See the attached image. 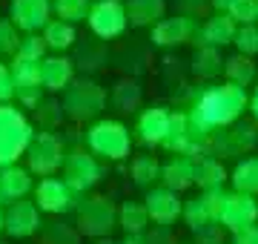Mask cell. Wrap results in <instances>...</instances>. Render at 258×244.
Segmentation results:
<instances>
[{
	"label": "cell",
	"instance_id": "obj_1",
	"mask_svg": "<svg viewBox=\"0 0 258 244\" xmlns=\"http://www.w3.org/2000/svg\"><path fill=\"white\" fill-rule=\"evenodd\" d=\"M249 106V98L241 86L221 84V86H210L198 95V101L192 106L189 124L195 127V132L210 135L218 127H230L241 118V112Z\"/></svg>",
	"mask_w": 258,
	"mask_h": 244
},
{
	"label": "cell",
	"instance_id": "obj_2",
	"mask_svg": "<svg viewBox=\"0 0 258 244\" xmlns=\"http://www.w3.org/2000/svg\"><path fill=\"white\" fill-rule=\"evenodd\" d=\"M258 221V201L247 193H227V201L221 207V216H218V224L224 230H232V233H241Z\"/></svg>",
	"mask_w": 258,
	"mask_h": 244
},
{
	"label": "cell",
	"instance_id": "obj_3",
	"mask_svg": "<svg viewBox=\"0 0 258 244\" xmlns=\"http://www.w3.org/2000/svg\"><path fill=\"white\" fill-rule=\"evenodd\" d=\"M235 32H238V23L230 18V15H212L204 26H198V35L195 38H201V46H227L235 40Z\"/></svg>",
	"mask_w": 258,
	"mask_h": 244
},
{
	"label": "cell",
	"instance_id": "obj_4",
	"mask_svg": "<svg viewBox=\"0 0 258 244\" xmlns=\"http://www.w3.org/2000/svg\"><path fill=\"white\" fill-rule=\"evenodd\" d=\"M192 35H198V23L192 18H169L155 29V43L178 46V43H186Z\"/></svg>",
	"mask_w": 258,
	"mask_h": 244
},
{
	"label": "cell",
	"instance_id": "obj_5",
	"mask_svg": "<svg viewBox=\"0 0 258 244\" xmlns=\"http://www.w3.org/2000/svg\"><path fill=\"white\" fill-rule=\"evenodd\" d=\"M147 216H152V221L158 224H169L181 216V201L175 198L172 190H158V193H149L147 198Z\"/></svg>",
	"mask_w": 258,
	"mask_h": 244
},
{
	"label": "cell",
	"instance_id": "obj_6",
	"mask_svg": "<svg viewBox=\"0 0 258 244\" xmlns=\"http://www.w3.org/2000/svg\"><path fill=\"white\" fill-rule=\"evenodd\" d=\"M164 184H166V190H172V193L189 187V184H195V161L186 158V155L172 158L164 167Z\"/></svg>",
	"mask_w": 258,
	"mask_h": 244
},
{
	"label": "cell",
	"instance_id": "obj_7",
	"mask_svg": "<svg viewBox=\"0 0 258 244\" xmlns=\"http://www.w3.org/2000/svg\"><path fill=\"white\" fill-rule=\"evenodd\" d=\"M230 181L235 193H247V196H255L258 193V155H247L235 164V169L230 172Z\"/></svg>",
	"mask_w": 258,
	"mask_h": 244
},
{
	"label": "cell",
	"instance_id": "obj_8",
	"mask_svg": "<svg viewBox=\"0 0 258 244\" xmlns=\"http://www.w3.org/2000/svg\"><path fill=\"white\" fill-rule=\"evenodd\" d=\"M169 124H172V115H166L164 109H149V112L141 118V124H138L141 138H144L147 144L166 141V135H169Z\"/></svg>",
	"mask_w": 258,
	"mask_h": 244
},
{
	"label": "cell",
	"instance_id": "obj_9",
	"mask_svg": "<svg viewBox=\"0 0 258 244\" xmlns=\"http://www.w3.org/2000/svg\"><path fill=\"white\" fill-rule=\"evenodd\" d=\"M126 18H123V9H120V3L109 0V3H101L98 9H95V29L101 32V35H118L120 29H123Z\"/></svg>",
	"mask_w": 258,
	"mask_h": 244
},
{
	"label": "cell",
	"instance_id": "obj_10",
	"mask_svg": "<svg viewBox=\"0 0 258 244\" xmlns=\"http://www.w3.org/2000/svg\"><path fill=\"white\" fill-rule=\"evenodd\" d=\"M230 178L227 175V169H224V164L218 158H204L195 164V184H201L204 190H218L224 187V181Z\"/></svg>",
	"mask_w": 258,
	"mask_h": 244
},
{
	"label": "cell",
	"instance_id": "obj_11",
	"mask_svg": "<svg viewBox=\"0 0 258 244\" xmlns=\"http://www.w3.org/2000/svg\"><path fill=\"white\" fill-rule=\"evenodd\" d=\"M224 75H227V84L244 89L255 81V64H252V57L235 55L230 60H224Z\"/></svg>",
	"mask_w": 258,
	"mask_h": 244
},
{
	"label": "cell",
	"instance_id": "obj_12",
	"mask_svg": "<svg viewBox=\"0 0 258 244\" xmlns=\"http://www.w3.org/2000/svg\"><path fill=\"white\" fill-rule=\"evenodd\" d=\"M195 75H201V78H215V75H221L224 72V60L221 55H218V49H212V46H201L198 52H195Z\"/></svg>",
	"mask_w": 258,
	"mask_h": 244
},
{
	"label": "cell",
	"instance_id": "obj_13",
	"mask_svg": "<svg viewBox=\"0 0 258 244\" xmlns=\"http://www.w3.org/2000/svg\"><path fill=\"white\" fill-rule=\"evenodd\" d=\"M230 152H249L258 144V124H238L232 132H227Z\"/></svg>",
	"mask_w": 258,
	"mask_h": 244
},
{
	"label": "cell",
	"instance_id": "obj_14",
	"mask_svg": "<svg viewBox=\"0 0 258 244\" xmlns=\"http://www.w3.org/2000/svg\"><path fill=\"white\" fill-rule=\"evenodd\" d=\"M227 15L241 26H252L258 20V0H230Z\"/></svg>",
	"mask_w": 258,
	"mask_h": 244
},
{
	"label": "cell",
	"instance_id": "obj_15",
	"mask_svg": "<svg viewBox=\"0 0 258 244\" xmlns=\"http://www.w3.org/2000/svg\"><path fill=\"white\" fill-rule=\"evenodd\" d=\"M132 23H149V20L161 18V12H164V3L161 0H132Z\"/></svg>",
	"mask_w": 258,
	"mask_h": 244
},
{
	"label": "cell",
	"instance_id": "obj_16",
	"mask_svg": "<svg viewBox=\"0 0 258 244\" xmlns=\"http://www.w3.org/2000/svg\"><path fill=\"white\" fill-rule=\"evenodd\" d=\"M232 43L238 46V55H244V57L258 55V26L255 23H252V26H238Z\"/></svg>",
	"mask_w": 258,
	"mask_h": 244
},
{
	"label": "cell",
	"instance_id": "obj_17",
	"mask_svg": "<svg viewBox=\"0 0 258 244\" xmlns=\"http://www.w3.org/2000/svg\"><path fill=\"white\" fill-rule=\"evenodd\" d=\"M186 221H189L192 230H201V227L212 224V218H210V213H207V207H204L201 198H192V201L186 204Z\"/></svg>",
	"mask_w": 258,
	"mask_h": 244
},
{
	"label": "cell",
	"instance_id": "obj_18",
	"mask_svg": "<svg viewBox=\"0 0 258 244\" xmlns=\"http://www.w3.org/2000/svg\"><path fill=\"white\" fill-rule=\"evenodd\" d=\"M201 201H204V207H207V213H210L212 221H218V216H221V207H224V201H227V190H224V187L204 190Z\"/></svg>",
	"mask_w": 258,
	"mask_h": 244
},
{
	"label": "cell",
	"instance_id": "obj_19",
	"mask_svg": "<svg viewBox=\"0 0 258 244\" xmlns=\"http://www.w3.org/2000/svg\"><path fill=\"white\" fill-rule=\"evenodd\" d=\"M135 167H138V181H141V184H147L149 178H155V172H158L155 158H141Z\"/></svg>",
	"mask_w": 258,
	"mask_h": 244
},
{
	"label": "cell",
	"instance_id": "obj_20",
	"mask_svg": "<svg viewBox=\"0 0 258 244\" xmlns=\"http://www.w3.org/2000/svg\"><path fill=\"white\" fill-rule=\"evenodd\" d=\"M235 244H258V224H252V227H247V230L235 233Z\"/></svg>",
	"mask_w": 258,
	"mask_h": 244
},
{
	"label": "cell",
	"instance_id": "obj_21",
	"mask_svg": "<svg viewBox=\"0 0 258 244\" xmlns=\"http://www.w3.org/2000/svg\"><path fill=\"white\" fill-rule=\"evenodd\" d=\"M210 6L215 9V15H227V6H230V0H210Z\"/></svg>",
	"mask_w": 258,
	"mask_h": 244
},
{
	"label": "cell",
	"instance_id": "obj_22",
	"mask_svg": "<svg viewBox=\"0 0 258 244\" xmlns=\"http://www.w3.org/2000/svg\"><path fill=\"white\" fill-rule=\"evenodd\" d=\"M249 109H252V118H255V124H258V86H255V95L249 98Z\"/></svg>",
	"mask_w": 258,
	"mask_h": 244
}]
</instances>
